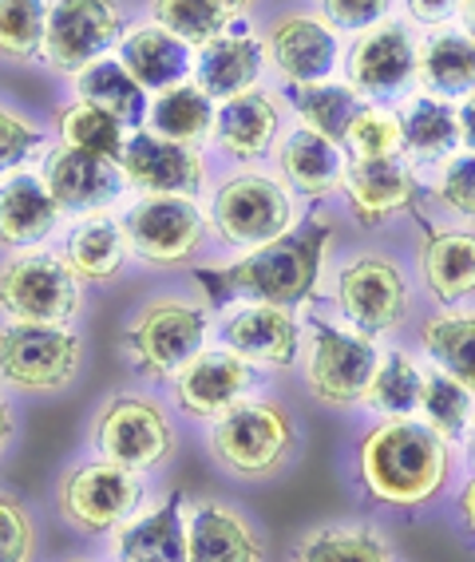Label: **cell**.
Segmentation results:
<instances>
[{
	"mask_svg": "<svg viewBox=\"0 0 475 562\" xmlns=\"http://www.w3.org/2000/svg\"><path fill=\"white\" fill-rule=\"evenodd\" d=\"M297 420L278 396H258L230 408L206 428V452L230 480L265 483L282 475L297 456Z\"/></svg>",
	"mask_w": 475,
	"mask_h": 562,
	"instance_id": "3957f363",
	"label": "cell"
},
{
	"mask_svg": "<svg viewBox=\"0 0 475 562\" xmlns=\"http://www.w3.org/2000/svg\"><path fill=\"white\" fill-rule=\"evenodd\" d=\"M91 448L127 472H162L179 452L171 412L151 392H115L91 416Z\"/></svg>",
	"mask_w": 475,
	"mask_h": 562,
	"instance_id": "5b68a950",
	"label": "cell"
},
{
	"mask_svg": "<svg viewBox=\"0 0 475 562\" xmlns=\"http://www.w3.org/2000/svg\"><path fill=\"white\" fill-rule=\"evenodd\" d=\"M341 194L361 226H385L393 214L412 206L416 175L400 155H385V159H349Z\"/></svg>",
	"mask_w": 475,
	"mask_h": 562,
	"instance_id": "44dd1931",
	"label": "cell"
},
{
	"mask_svg": "<svg viewBox=\"0 0 475 562\" xmlns=\"http://www.w3.org/2000/svg\"><path fill=\"white\" fill-rule=\"evenodd\" d=\"M455 512H460V522H464V531L475 539V472L464 480L460 495H455Z\"/></svg>",
	"mask_w": 475,
	"mask_h": 562,
	"instance_id": "681fc988",
	"label": "cell"
},
{
	"mask_svg": "<svg viewBox=\"0 0 475 562\" xmlns=\"http://www.w3.org/2000/svg\"><path fill=\"white\" fill-rule=\"evenodd\" d=\"M460 29L475 41V0H464V9H460Z\"/></svg>",
	"mask_w": 475,
	"mask_h": 562,
	"instance_id": "816d5d0a",
	"label": "cell"
},
{
	"mask_svg": "<svg viewBox=\"0 0 475 562\" xmlns=\"http://www.w3.org/2000/svg\"><path fill=\"white\" fill-rule=\"evenodd\" d=\"M12 440H16V408H12L9 392L0 389V460L12 448Z\"/></svg>",
	"mask_w": 475,
	"mask_h": 562,
	"instance_id": "f907efd6",
	"label": "cell"
},
{
	"mask_svg": "<svg viewBox=\"0 0 475 562\" xmlns=\"http://www.w3.org/2000/svg\"><path fill=\"white\" fill-rule=\"evenodd\" d=\"M333 305L349 329L364 333V337H385L408 322L412 285L393 258L364 250L341 261L333 281Z\"/></svg>",
	"mask_w": 475,
	"mask_h": 562,
	"instance_id": "8fae6325",
	"label": "cell"
},
{
	"mask_svg": "<svg viewBox=\"0 0 475 562\" xmlns=\"http://www.w3.org/2000/svg\"><path fill=\"white\" fill-rule=\"evenodd\" d=\"M64 562H95V559H64Z\"/></svg>",
	"mask_w": 475,
	"mask_h": 562,
	"instance_id": "11a10c76",
	"label": "cell"
},
{
	"mask_svg": "<svg viewBox=\"0 0 475 562\" xmlns=\"http://www.w3.org/2000/svg\"><path fill=\"white\" fill-rule=\"evenodd\" d=\"M455 111H460V147L475 151V91H467L464 100L455 103Z\"/></svg>",
	"mask_w": 475,
	"mask_h": 562,
	"instance_id": "c3c4849f",
	"label": "cell"
},
{
	"mask_svg": "<svg viewBox=\"0 0 475 562\" xmlns=\"http://www.w3.org/2000/svg\"><path fill=\"white\" fill-rule=\"evenodd\" d=\"M223 4H226V12H230L234 21H242V16L253 9V4H258V0H223Z\"/></svg>",
	"mask_w": 475,
	"mask_h": 562,
	"instance_id": "f5cc1de1",
	"label": "cell"
},
{
	"mask_svg": "<svg viewBox=\"0 0 475 562\" xmlns=\"http://www.w3.org/2000/svg\"><path fill=\"white\" fill-rule=\"evenodd\" d=\"M420 349L428 364L455 376L475 396V305L428 313L420 322Z\"/></svg>",
	"mask_w": 475,
	"mask_h": 562,
	"instance_id": "1f68e13d",
	"label": "cell"
},
{
	"mask_svg": "<svg viewBox=\"0 0 475 562\" xmlns=\"http://www.w3.org/2000/svg\"><path fill=\"white\" fill-rule=\"evenodd\" d=\"M290 103L302 115V127L317 131L325 139H333L344 147V135L353 127L357 111L364 108V100L357 95L344 80H317V83H297L290 91Z\"/></svg>",
	"mask_w": 475,
	"mask_h": 562,
	"instance_id": "8d00e7d4",
	"label": "cell"
},
{
	"mask_svg": "<svg viewBox=\"0 0 475 562\" xmlns=\"http://www.w3.org/2000/svg\"><path fill=\"white\" fill-rule=\"evenodd\" d=\"M416 416H420L432 432L444 436L448 443H455L472 432L475 396L455 381V376L440 372L436 364H425V392H420V408H416Z\"/></svg>",
	"mask_w": 475,
	"mask_h": 562,
	"instance_id": "f35d334b",
	"label": "cell"
},
{
	"mask_svg": "<svg viewBox=\"0 0 475 562\" xmlns=\"http://www.w3.org/2000/svg\"><path fill=\"white\" fill-rule=\"evenodd\" d=\"M432 194L444 211L475 222V151H455L452 159L440 162Z\"/></svg>",
	"mask_w": 475,
	"mask_h": 562,
	"instance_id": "7bdbcfd3",
	"label": "cell"
},
{
	"mask_svg": "<svg viewBox=\"0 0 475 562\" xmlns=\"http://www.w3.org/2000/svg\"><path fill=\"white\" fill-rule=\"evenodd\" d=\"M120 222L132 254L155 270H174L182 261H191L211 226L199 199H182V194H143L123 211Z\"/></svg>",
	"mask_w": 475,
	"mask_h": 562,
	"instance_id": "4fadbf2b",
	"label": "cell"
},
{
	"mask_svg": "<svg viewBox=\"0 0 475 562\" xmlns=\"http://www.w3.org/2000/svg\"><path fill=\"white\" fill-rule=\"evenodd\" d=\"M147 95H151V91L123 68L120 56H115V60L103 56V60H95L91 68H83L80 76H76V100H88V103H95V108L112 111L127 131L147 127V108H151Z\"/></svg>",
	"mask_w": 475,
	"mask_h": 562,
	"instance_id": "836d02e7",
	"label": "cell"
},
{
	"mask_svg": "<svg viewBox=\"0 0 475 562\" xmlns=\"http://www.w3.org/2000/svg\"><path fill=\"white\" fill-rule=\"evenodd\" d=\"M83 369V341L71 325H0V389L24 396L64 392Z\"/></svg>",
	"mask_w": 475,
	"mask_h": 562,
	"instance_id": "30bf717a",
	"label": "cell"
},
{
	"mask_svg": "<svg viewBox=\"0 0 475 562\" xmlns=\"http://www.w3.org/2000/svg\"><path fill=\"white\" fill-rule=\"evenodd\" d=\"M56 131H60L64 147H76V151L100 155V159H123V147H127V127L115 120L112 111L95 108L88 100H71L56 111Z\"/></svg>",
	"mask_w": 475,
	"mask_h": 562,
	"instance_id": "74e56055",
	"label": "cell"
},
{
	"mask_svg": "<svg viewBox=\"0 0 475 562\" xmlns=\"http://www.w3.org/2000/svg\"><path fill=\"white\" fill-rule=\"evenodd\" d=\"M44 131L32 120H24L21 111H12L0 103V175L16 171L32 151H41Z\"/></svg>",
	"mask_w": 475,
	"mask_h": 562,
	"instance_id": "f6af8a7d",
	"label": "cell"
},
{
	"mask_svg": "<svg viewBox=\"0 0 475 562\" xmlns=\"http://www.w3.org/2000/svg\"><path fill=\"white\" fill-rule=\"evenodd\" d=\"M214 100L206 95L194 80L179 83V88L159 91L147 108V131L162 135V139L186 143V147H199L203 139L214 135Z\"/></svg>",
	"mask_w": 475,
	"mask_h": 562,
	"instance_id": "e575fe53",
	"label": "cell"
},
{
	"mask_svg": "<svg viewBox=\"0 0 475 562\" xmlns=\"http://www.w3.org/2000/svg\"><path fill=\"white\" fill-rule=\"evenodd\" d=\"M416 273L440 310L475 297V231H460V226L428 231L416 250Z\"/></svg>",
	"mask_w": 475,
	"mask_h": 562,
	"instance_id": "cb8c5ba5",
	"label": "cell"
},
{
	"mask_svg": "<svg viewBox=\"0 0 475 562\" xmlns=\"http://www.w3.org/2000/svg\"><path fill=\"white\" fill-rule=\"evenodd\" d=\"M317 4H321V16L333 24V29L364 32V29H373L376 21H385L393 0H317Z\"/></svg>",
	"mask_w": 475,
	"mask_h": 562,
	"instance_id": "bcb514c9",
	"label": "cell"
},
{
	"mask_svg": "<svg viewBox=\"0 0 475 562\" xmlns=\"http://www.w3.org/2000/svg\"><path fill=\"white\" fill-rule=\"evenodd\" d=\"M344 151H349V159H385V155H400L396 111L364 103V108L357 111L349 135H344Z\"/></svg>",
	"mask_w": 475,
	"mask_h": 562,
	"instance_id": "b9f144b4",
	"label": "cell"
},
{
	"mask_svg": "<svg viewBox=\"0 0 475 562\" xmlns=\"http://www.w3.org/2000/svg\"><path fill=\"white\" fill-rule=\"evenodd\" d=\"M290 562H393V547L373 522H321L290 547Z\"/></svg>",
	"mask_w": 475,
	"mask_h": 562,
	"instance_id": "d6a6232c",
	"label": "cell"
},
{
	"mask_svg": "<svg viewBox=\"0 0 475 562\" xmlns=\"http://www.w3.org/2000/svg\"><path fill=\"white\" fill-rule=\"evenodd\" d=\"M282 135V100L273 91L250 88L242 95L218 103L214 111V135L218 151H226L238 162H253L270 155V147Z\"/></svg>",
	"mask_w": 475,
	"mask_h": 562,
	"instance_id": "603a6c76",
	"label": "cell"
},
{
	"mask_svg": "<svg viewBox=\"0 0 475 562\" xmlns=\"http://www.w3.org/2000/svg\"><path fill=\"white\" fill-rule=\"evenodd\" d=\"M452 443L420 416L376 420L357 440V480L364 495L393 512H420L452 480Z\"/></svg>",
	"mask_w": 475,
	"mask_h": 562,
	"instance_id": "6da1fadb",
	"label": "cell"
},
{
	"mask_svg": "<svg viewBox=\"0 0 475 562\" xmlns=\"http://www.w3.org/2000/svg\"><path fill=\"white\" fill-rule=\"evenodd\" d=\"M278 167H282V182L290 191L309 202H321L341 191L349 155L341 143L325 139L309 127H294L278 143Z\"/></svg>",
	"mask_w": 475,
	"mask_h": 562,
	"instance_id": "484cf974",
	"label": "cell"
},
{
	"mask_svg": "<svg viewBox=\"0 0 475 562\" xmlns=\"http://www.w3.org/2000/svg\"><path fill=\"white\" fill-rule=\"evenodd\" d=\"M64 211L48 194L41 175L9 171L0 179V246L4 250H32L60 231Z\"/></svg>",
	"mask_w": 475,
	"mask_h": 562,
	"instance_id": "d4e9b609",
	"label": "cell"
},
{
	"mask_svg": "<svg viewBox=\"0 0 475 562\" xmlns=\"http://www.w3.org/2000/svg\"><path fill=\"white\" fill-rule=\"evenodd\" d=\"M218 341L250 369L285 372L302 361V322L294 310L265 302H230L223 305Z\"/></svg>",
	"mask_w": 475,
	"mask_h": 562,
	"instance_id": "9a60e30c",
	"label": "cell"
},
{
	"mask_svg": "<svg viewBox=\"0 0 475 562\" xmlns=\"http://www.w3.org/2000/svg\"><path fill=\"white\" fill-rule=\"evenodd\" d=\"M127 16L120 0H48L41 60L60 76H80L112 48H120Z\"/></svg>",
	"mask_w": 475,
	"mask_h": 562,
	"instance_id": "7c38bea8",
	"label": "cell"
},
{
	"mask_svg": "<svg viewBox=\"0 0 475 562\" xmlns=\"http://www.w3.org/2000/svg\"><path fill=\"white\" fill-rule=\"evenodd\" d=\"M416 36L405 21H376L349 44L344 56V83L361 95L364 103L405 100L408 88L416 83Z\"/></svg>",
	"mask_w": 475,
	"mask_h": 562,
	"instance_id": "5bb4252c",
	"label": "cell"
},
{
	"mask_svg": "<svg viewBox=\"0 0 475 562\" xmlns=\"http://www.w3.org/2000/svg\"><path fill=\"white\" fill-rule=\"evenodd\" d=\"M464 440H467V463H472V472H475V424H472V432H467Z\"/></svg>",
	"mask_w": 475,
	"mask_h": 562,
	"instance_id": "db71d44e",
	"label": "cell"
},
{
	"mask_svg": "<svg viewBox=\"0 0 475 562\" xmlns=\"http://www.w3.org/2000/svg\"><path fill=\"white\" fill-rule=\"evenodd\" d=\"M416 88L452 103L475 91V41L464 29H436L416 48Z\"/></svg>",
	"mask_w": 475,
	"mask_h": 562,
	"instance_id": "4dcf8cb0",
	"label": "cell"
},
{
	"mask_svg": "<svg viewBox=\"0 0 475 562\" xmlns=\"http://www.w3.org/2000/svg\"><path fill=\"white\" fill-rule=\"evenodd\" d=\"M147 503V480L139 472H127L112 460H83L71 463L56 483V512L71 531L103 539L115 535L127 519L143 512Z\"/></svg>",
	"mask_w": 475,
	"mask_h": 562,
	"instance_id": "52a82bcc",
	"label": "cell"
},
{
	"mask_svg": "<svg viewBox=\"0 0 475 562\" xmlns=\"http://www.w3.org/2000/svg\"><path fill=\"white\" fill-rule=\"evenodd\" d=\"M44 21H48V0H0V60H41Z\"/></svg>",
	"mask_w": 475,
	"mask_h": 562,
	"instance_id": "60d3db41",
	"label": "cell"
},
{
	"mask_svg": "<svg viewBox=\"0 0 475 562\" xmlns=\"http://www.w3.org/2000/svg\"><path fill=\"white\" fill-rule=\"evenodd\" d=\"M36 519L16 495L0 492V562H36Z\"/></svg>",
	"mask_w": 475,
	"mask_h": 562,
	"instance_id": "ee69618b",
	"label": "cell"
},
{
	"mask_svg": "<svg viewBox=\"0 0 475 562\" xmlns=\"http://www.w3.org/2000/svg\"><path fill=\"white\" fill-rule=\"evenodd\" d=\"M396 127H400V159L412 162H444L460 151V111L452 100L416 91L405 95L396 108Z\"/></svg>",
	"mask_w": 475,
	"mask_h": 562,
	"instance_id": "f1b7e54d",
	"label": "cell"
},
{
	"mask_svg": "<svg viewBox=\"0 0 475 562\" xmlns=\"http://www.w3.org/2000/svg\"><path fill=\"white\" fill-rule=\"evenodd\" d=\"M253 392H258V369H250L242 357H234L223 345H206L171 381L174 408L186 420L206 424V428L242 401H250Z\"/></svg>",
	"mask_w": 475,
	"mask_h": 562,
	"instance_id": "2e32d148",
	"label": "cell"
},
{
	"mask_svg": "<svg viewBox=\"0 0 475 562\" xmlns=\"http://www.w3.org/2000/svg\"><path fill=\"white\" fill-rule=\"evenodd\" d=\"M112 562H186V503L167 495L112 535Z\"/></svg>",
	"mask_w": 475,
	"mask_h": 562,
	"instance_id": "4316f807",
	"label": "cell"
},
{
	"mask_svg": "<svg viewBox=\"0 0 475 562\" xmlns=\"http://www.w3.org/2000/svg\"><path fill=\"white\" fill-rule=\"evenodd\" d=\"M333 241V226L325 218L309 222L302 231H290L285 238L258 246L226 266H206L194 273L203 293L214 305L230 302H265V305H309L317 297L325 270V250Z\"/></svg>",
	"mask_w": 475,
	"mask_h": 562,
	"instance_id": "7a4b0ae2",
	"label": "cell"
},
{
	"mask_svg": "<svg viewBox=\"0 0 475 562\" xmlns=\"http://www.w3.org/2000/svg\"><path fill=\"white\" fill-rule=\"evenodd\" d=\"M297 206L282 179L262 171H234L214 187L211 231L238 250H258L294 231Z\"/></svg>",
	"mask_w": 475,
	"mask_h": 562,
	"instance_id": "ba28073f",
	"label": "cell"
},
{
	"mask_svg": "<svg viewBox=\"0 0 475 562\" xmlns=\"http://www.w3.org/2000/svg\"><path fill=\"white\" fill-rule=\"evenodd\" d=\"M405 12L420 24H448L452 16H460L464 0H400Z\"/></svg>",
	"mask_w": 475,
	"mask_h": 562,
	"instance_id": "7dc6e473",
	"label": "cell"
},
{
	"mask_svg": "<svg viewBox=\"0 0 475 562\" xmlns=\"http://www.w3.org/2000/svg\"><path fill=\"white\" fill-rule=\"evenodd\" d=\"M376 364H381L376 337H364L349 325L341 329L329 322H309V337L302 345V381L321 408H361Z\"/></svg>",
	"mask_w": 475,
	"mask_h": 562,
	"instance_id": "8992f818",
	"label": "cell"
},
{
	"mask_svg": "<svg viewBox=\"0 0 475 562\" xmlns=\"http://www.w3.org/2000/svg\"><path fill=\"white\" fill-rule=\"evenodd\" d=\"M120 171L127 187L139 194H182L199 199L206 187V159L186 143L162 139L155 131L139 127L127 135Z\"/></svg>",
	"mask_w": 475,
	"mask_h": 562,
	"instance_id": "e0dca14e",
	"label": "cell"
},
{
	"mask_svg": "<svg viewBox=\"0 0 475 562\" xmlns=\"http://www.w3.org/2000/svg\"><path fill=\"white\" fill-rule=\"evenodd\" d=\"M60 254L83 285H108L123 273V266L132 258V246H127L123 222L112 218V211H95L80 214V222L64 234Z\"/></svg>",
	"mask_w": 475,
	"mask_h": 562,
	"instance_id": "f546056e",
	"label": "cell"
},
{
	"mask_svg": "<svg viewBox=\"0 0 475 562\" xmlns=\"http://www.w3.org/2000/svg\"><path fill=\"white\" fill-rule=\"evenodd\" d=\"M83 313V281L64 254L16 250L0 261V317L29 325H71Z\"/></svg>",
	"mask_w": 475,
	"mask_h": 562,
	"instance_id": "9c48e42d",
	"label": "cell"
},
{
	"mask_svg": "<svg viewBox=\"0 0 475 562\" xmlns=\"http://www.w3.org/2000/svg\"><path fill=\"white\" fill-rule=\"evenodd\" d=\"M265 68V41L258 32H250V24L234 21L223 36H214L211 44L199 48L194 56V83L211 95V100H230L242 91L258 88Z\"/></svg>",
	"mask_w": 475,
	"mask_h": 562,
	"instance_id": "7402d4cb",
	"label": "cell"
},
{
	"mask_svg": "<svg viewBox=\"0 0 475 562\" xmlns=\"http://www.w3.org/2000/svg\"><path fill=\"white\" fill-rule=\"evenodd\" d=\"M265 56L290 88L297 83L333 80L341 64V41L337 29L314 12H282L265 32Z\"/></svg>",
	"mask_w": 475,
	"mask_h": 562,
	"instance_id": "ac0fdd59",
	"label": "cell"
},
{
	"mask_svg": "<svg viewBox=\"0 0 475 562\" xmlns=\"http://www.w3.org/2000/svg\"><path fill=\"white\" fill-rule=\"evenodd\" d=\"M186 562H265V542L226 499L186 503Z\"/></svg>",
	"mask_w": 475,
	"mask_h": 562,
	"instance_id": "ffe728a7",
	"label": "cell"
},
{
	"mask_svg": "<svg viewBox=\"0 0 475 562\" xmlns=\"http://www.w3.org/2000/svg\"><path fill=\"white\" fill-rule=\"evenodd\" d=\"M120 64L132 71L147 91H167L191 80L194 48L182 44L174 32L159 29L155 21L127 24L120 41Z\"/></svg>",
	"mask_w": 475,
	"mask_h": 562,
	"instance_id": "83f0119b",
	"label": "cell"
},
{
	"mask_svg": "<svg viewBox=\"0 0 475 562\" xmlns=\"http://www.w3.org/2000/svg\"><path fill=\"white\" fill-rule=\"evenodd\" d=\"M41 179L64 214L112 211L115 202L123 199V191H127L120 162L76 151V147H64V143L48 147V155L41 162Z\"/></svg>",
	"mask_w": 475,
	"mask_h": 562,
	"instance_id": "d6986e66",
	"label": "cell"
},
{
	"mask_svg": "<svg viewBox=\"0 0 475 562\" xmlns=\"http://www.w3.org/2000/svg\"><path fill=\"white\" fill-rule=\"evenodd\" d=\"M211 305L191 297H151L123 325V357L147 384H171L206 349Z\"/></svg>",
	"mask_w": 475,
	"mask_h": 562,
	"instance_id": "277c9868",
	"label": "cell"
},
{
	"mask_svg": "<svg viewBox=\"0 0 475 562\" xmlns=\"http://www.w3.org/2000/svg\"><path fill=\"white\" fill-rule=\"evenodd\" d=\"M420 392H425V364L416 361L408 349H381V364H376V372H373L364 408L376 412L381 420L416 416Z\"/></svg>",
	"mask_w": 475,
	"mask_h": 562,
	"instance_id": "d590c367",
	"label": "cell"
},
{
	"mask_svg": "<svg viewBox=\"0 0 475 562\" xmlns=\"http://www.w3.org/2000/svg\"><path fill=\"white\" fill-rule=\"evenodd\" d=\"M151 4V21L159 29L174 32L182 44H191L194 52L211 44L214 36H223L234 24L223 0H147Z\"/></svg>",
	"mask_w": 475,
	"mask_h": 562,
	"instance_id": "ab89813d",
	"label": "cell"
}]
</instances>
